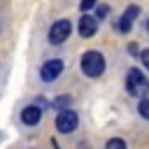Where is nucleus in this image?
I'll return each mask as SVG.
<instances>
[{
  "instance_id": "obj_1",
  "label": "nucleus",
  "mask_w": 149,
  "mask_h": 149,
  "mask_svg": "<svg viewBox=\"0 0 149 149\" xmlns=\"http://www.w3.org/2000/svg\"><path fill=\"white\" fill-rule=\"evenodd\" d=\"M81 70L86 77H100L105 72V56L100 51H86L81 56Z\"/></svg>"
},
{
  "instance_id": "obj_2",
  "label": "nucleus",
  "mask_w": 149,
  "mask_h": 149,
  "mask_svg": "<svg viewBox=\"0 0 149 149\" xmlns=\"http://www.w3.org/2000/svg\"><path fill=\"white\" fill-rule=\"evenodd\" d=\"M126 88H128V93H133V95H147L149 93V79L140 72V70H128V74H126Z\"/></svg>"
},
{
  "instance_id": "obj_3",
  "label": "nucleus",
  "mask_w": 149,
  "mask_h": 149,
  "mask_svg": "<svg viewBox=\"0 0 149 149\" xmlns=\"http://www.w3.org/2000/svg\"><path fill=\"white\" fill-rule=\"evenodd\" d=\"M70 30H72V23H70L68 19L56 21V23L49 28V42H51V44H63V42L70 37Z\"/></svg>"
},
{
  "instance_id": "obj_4",
  "label": "nucleus",
  "mask_w": 149,
  "mask_h": 149,
  "mask_svg": "<svg viewBox=\"0 0 149 149\" xmlns=\"http://www.w3.org/2000/svg\"><path fill=\"white\" fill-rule=\"evenodd\" d=\"M77 123H79V116H77V112H72V109H61L58 112V116H56V128L61 130V133H72L74 128H77Z\"/></svg>"
},
{
  "instance_id": "obj_5",
  "label": "nucleus",
  "mask_w": 149,
  "mask_h": 149,
  "mask_svg": "<svg viewBox=\"0 0 149 149\" xmlns=\"http://www.w3.org/2000/svg\"><path fill=\"white\" fill-rule=\"evenodd\" d=\"M61 72H63V61L54 58V61H47V63L42 65L40 77H42V81H54V79H58Z\"/></svg>"
},
{
  "instance_id": "obj_6",
  "label": "nucleus",
  "mask_w": 149,
  "mask_h": 149,
  "mask_svg": "<svg viewBox=\"0 0 149 149\" xmlns=\"http://www.w3.org/2000/svg\"><path fill=\"white\" fill-rule=\"evenodd\" d=\"M77 30H79L81 37H93L95 30H98V19L91 16V14H81V19L77 23Z\"/></svg>"
},
{
  "instance_id": "obj_7",
  "label": "nucleus",
  "mask_w": 149,
  "mask_h": 149,
  "mask_svg": "<svg viewBox=\"0 0 149 149\" xmlns=\"http://www.w3.org/2000/svg\"><path fill=\"white\" fill-rule=\"evenodd\" d=\"M140 14V7L137 5H130L126 12H123V16L119 19V23H116V28L121 30V33H128L130 30V26H133V21H135V16Z\"/></svg>"
},
{
  "instance_id": "obj_8",
  "label": "nucleus",
  "mask_w": 149,
  "mask_h": 149,
  "mask_svg": "<svg viewBox=\"0 0 149 149\" xmlns=\"http://www.w3.org/2000/svg\"><path fill=\"white\" fill-rule=\"evenodd\" d=\"M40 119H42V109H40L37 105H28V107H23V112H21V121H23L26 126H37Z\"/></svg>"
},
{
  "instance_id": "obj_9",
  "label": "nucleus",
  "mask_w": 149,
  "mask_h": 149,
  "mask_svg": "<svg viewBox=\"0 0 149 149\" xmlns=\"http://www.w3.org/2000/svg\"><path fill=\"white\" fill-rule=\"evenodd\" d=\"M105 149H126V142H123L121 137H112V140L105 144Z\"/></svg>"
},
{
  "instance_id": "obj_10",
  "label": "nucleus",
  "mask_w": 149,
  "mask_h": 149,
  "mask_svg": "<svg viewBox=\"0 0 149 149\" xmlns=\"http://www.w3.org/2000/svg\"><path fill=\"white\" fill-rule=\"evenodd\" d=\"M137 112H140V116L149 119V100H142V102H140V109H137Z\"/></svg>"
},
{
  "instance_id": "obj_11",
  "label": "nucleus",
  "mask_w": 149,
  "mask_h": 149,
  "mask_svg": "<svg viewBox=\"0 0 149 149\" xmlns=\"http://www.w3.org/2000/svg\"><path fill=\"white\" fill-rule=\"evenodd\" d=\"M93 5H95V0H81V2H79V7H81V12H86V9H91Z\"/></svg>"
},
{
  "instance_id": "obj_12",
  "label": "nucleus",
  "mask_w": 149,
  "mask_h": 149,
  "mask_svg": "<svg viewBox=\"0 0 149 149\" xmlns=\"http://www.w3.org/2000/svg\"><path fill=\"white\" fill-rule=\"evenodd\" d=\"M107 12H109V7H107V5H100V7H98V16H95V19H102V16H107Z\"/></svg>"
},
{
  "instance_id": "obj_13",
  "label": "nucleus",
  "mask_w": 149,
  "mask_h": 149,
  "mask_svg": "<svg viewBox=\"0 0 149 149\" xmlns=\"http://www.w3.org/2000/svg\"><path fill=\"white\" fill-rule=\"evenodd\" d=\"M140 58H142V63H144V68L149 70V49H144V51L140 54Z\"/></svg>"
},
{
  "instance_id": "obj_14",
  "label": "nucleus",
  "mask_w": 149,
  "mask_h": 149,
  "mask_svg": "<svg viewBox=\"0 0 149 149\" xmlns=\"http://www.w3.org/2000/svg\"><path fill=\"white\" fill-rule=\"evenodd\" d=\"M68 102H70V98H58V100H56L54 105H56V107H65Z\"/></svg>"
},
{
  "instance_id": "obj_15",
  "label": "nucleus",
  "mask_w": 149,
  "mask_h": 149,
  "mask_svg": "<svg viewBox=\"0 0 149 149\" xmlns=\"http://www.w3.org/2000/svg\"><path fill=\"white\" fill-rule=\"evenodd\" d=\"M147 30H149V21H147Z\"/></svg>"
}]
</instances>
